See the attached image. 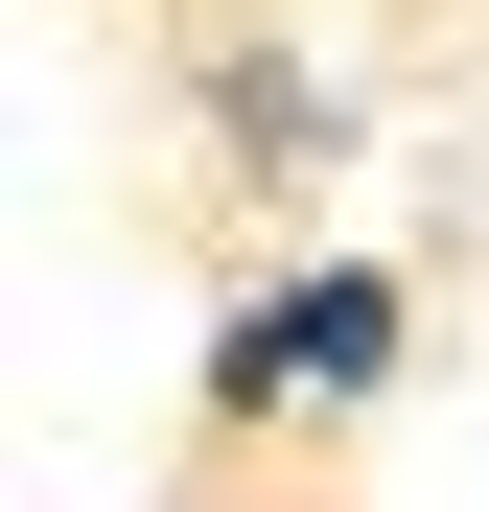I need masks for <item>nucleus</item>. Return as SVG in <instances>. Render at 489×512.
Masks as SVG:
<instances>
[{"mask_svg":"<svg viewBox=\"0 0 489 512\" xmlns=\"http://www.w3.org/2000/svg\"><path fill=\"white\" fill-rule=\"evenodd\" d=\"M373 373H396V280H373V256H326V280L233 303V350H210V396H233V419H350Z\"/></svg>","mask_w":489,"mask_h":512,"instance_id":"obj_1","label":"nucleus"}]
</instances>
